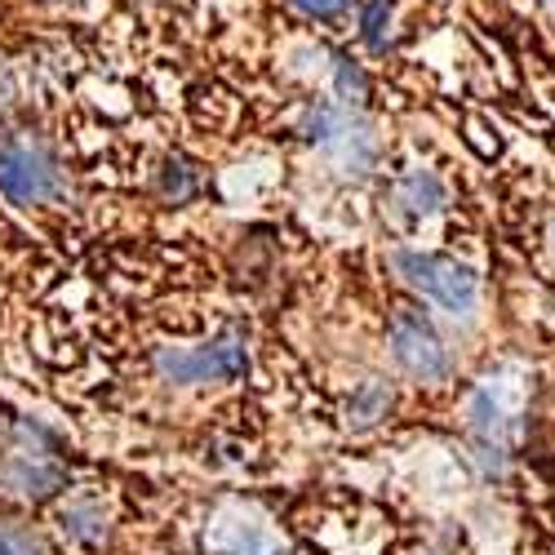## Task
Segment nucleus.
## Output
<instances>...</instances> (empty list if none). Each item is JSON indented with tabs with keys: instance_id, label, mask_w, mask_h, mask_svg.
I'll list each match as a JSON object with an SVG mask.
<instances>
[{
	"instance_id": "nucleus-7",
	"label": "nucleus",
	"mask_w": 555,
	"mask_h": 555,
	"mask_svg": "<svg viewBox=\"0 0 555 555\" xmlns=\"http://www.w3.org/2000/svg\"><path fill=\"white\" fill-rule=\"evenodd\" d=\"M396 196H400V205H409L413 214H427V209L440 205L444 192H440V182H436L431 173H409V178L400 182V192H396Z\"/></svg>"
},
{
	"instance_id": "nucleus-8",
	"label": "nucleus",
	"mask_w": 555,
	"mask_h": 555,
	"mask_svg": "<svg viewBox=\"0 0 555 555\" xmlns=\"http://www.w3.org/2000/svg\"><path fill=\"white\" fill-rule=\"evenodd\" d=\"M360 36H364V44H374V50H387V40H391V5L387 0H369L360 10Z\"/></svg>"
},
{
	"instance_id": "nucleus-11",
	"label": "nucleus",
	"mask_w": 555,
	"mask_h": 555,
	"mask_svg": "<svg viewBox=\"0 0 555 555\" xmlns=\"http://www.w3.org/2000/svg\"><path fill=\"white\" fill-rule=\"evenodd\" d=\"M364 72L360 67H351L347 59H338V94L347 99V103H364Z\"/></svg>"
},
{
	"instance_id": "nucleus-6",
	"label": "nucleus",
	"mask_w": 555,
	"mask_h": 555,
	"mask_svg": "<svg viewBox=\"0 0 555 555\" xmlns=\"http://www.w3.org/2000/svg\"><path fill=\"white\" fill-rule=\"evenodd\" d=\"M59 480H63V476H59L54 467H31L27 457H14V462H5V467H0V485H5L10 493H23V498L54 489Z\"/></svg>"
},
{
	"instance_id": "nucleus-4",
	"label": "nucleus",
	"mask_w": 555,
	"mask_h": 555,
	"mask_svg": "<svg viewBox=\"0 0 555 555\" xmlns=\"http://www.w3.org/2000/svg\"><path fill=\"white\" fill-rule=\"evenodd\" d=\"M391 351H396V364L404 369L409 378L440 383L449 374V351H444L440 334L427 325L418 311H409V307H400L391 315Z\"/></svg>"
},
{
	"instance_id": "nucleus-10",
	"label": "nucleus",
	"mask_w": 555,
	"mask_h": 555,
	"mask_svg": "<svg viewBox=\"0 0 555 555\" xmlns=\"http://www.w3.org/2000/svg\"><path fill=\"white\" fill-rule=\"evenodd\" d=\"M294 10L315 18V23H334V18H343L351 10V0H294Z\"/></svg>"
},
{
	"instance_id": "nucleus-1",
	"label": "nucleus",
	"mask_w": 555,
	"mask_h": 555,
	"mask_svg": "<svg viewBox=\"0 0 555 555\" xmlns=\"http://www.w3.org/2000/svg\"><path fill=\"white\" fill-rule=\"evenodd\" d=\"M391 267L400 271V281L409 289H418L423 298L440 302L444 311L453 315H467L480 298V285H476V275L472 267H462L444 254H423V249H400L391 254Z\"/></svg>"
},
{
	"instance_id": "nucleus-9",
	"label": "nucleus",
	"mask_w": 555,
	"mask_h": 555,
	"mask_svg": "<svg viewBox=\"0 0 555 555\" xmlns=\"http://www.w3.org/2000/svg\"><path fill=\"white\" fill-rule=\"evenodd\" d=\"M383 409H387V391H383L378 383L360 387V396L351 400V413H356V423H378V418H383Z\"/></svg>"
},
{
	"instance_id": "nucleus-2",
	"label": "nucleus",
	"mask_w": 555,
	"mask_h": 555,
	"mask_svg": "<svg viewBox=\"0 0 555 555\" xmlns=\"http://www.w3.org/2000/svg\"><path fill=\"white\" fill-rule=\"evenodd\" d=\"M156 364L173 383H227V378H241L249 369V351H245L241 334H222V338L192 347V351H160Z\"/></svg>"
},
{
	"instance_id": "nucleus-12",
	"label": "nucleus",
	"mask_w": 555,
	"mask_h": 555,
	"mask_svg": "<svg viewBox=\"0 0 555 555\" xmlns=\"http://www.w3.org/2000/svg\"><path fill=\"white\" fill-rule=\"evenodd\" d=\"M0 555H40L36 538L14 529V525H0Z\"/></svg>"
},
{
	"instance_id": "nucleus-5",
	"label": "nucleus",
	"mask_w": 555,
	"mask_h": 555,
	"mask_svg": "<svg viewBox=\"0 0 555 555\" xmlns=\"http://www.w3.org/2000/svg\"><path fill=\"white\" fill-rule=\"evenodd\" d=\"M307 129H311L307 138L315 147H325L334 160H343L351 169L369 165V156H374V138H369V129L343 107H315Z\"/></svg>"
},
{
	"instance_id": "nucleus-3",
	"label": "nucleus",
	"mask_w": 555,
	"mask_h": 555,
	"mask_svg": "<svg viewBox=\"0 0 555 555\" xmlns=\"http://www.w3.org/2000/svg\"><path fill=\"white\" fill-rule=\"evenodd\" d=\"M0 196L18 205H40L59 196V165L36 143H10L0 147Z\"/></svg>"
}]
</instances>
